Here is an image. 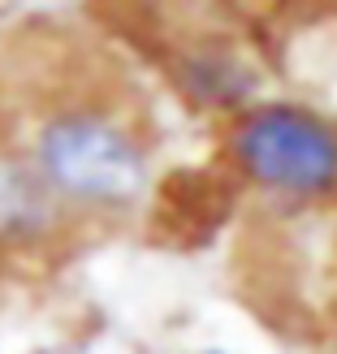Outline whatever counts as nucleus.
<instances>
[{"label":"nucleus","mask_w":337,"mask_h":354,"mask_svg":"<svg viewBox=\"0 0 337 354\" xmlns=\"http://www.w3.org/2000/svg\"><path fill=\"white\" fill-rule=\"evenodd\" d=\"M225 156L242 182L294 207L337 199V121L298 100H255L229 117Z\"/></svg>","instance_id":"nucleus-2"},{"label":"nucleus","mask_w":337,"mask_h":354,"mask_svg":"<svg viewBox=\"0 0 337 354\" xmlns=\"http://www.w3.org/2000/svg\"><path fill=\"white\" fill-rule=\"evenodd\" d=\"M0 130L30 160L78 234L134 216L152 194V138L117 95L95 86H48L22 95Z\"/></svg>","instance_id":"nucleus-1"},{"label":"nucleus","mask_w":337,"mask_h":354,"mask_svg":"<svg viewBox=\"0 0 337 354\" xmlns=\"http://www.w3.org/2000/svg\"><path fill=\"white\" fill-rule=\"evenodd\" d=\"M194 354H225V350H217V346H208V350H194Z\"/></svg>","instance_id":"nucleus-5"},{"label":"nucleus","mask_w":337,"mask_h":354,"mask_svg":"<svg viewBox=\"0 0 337 354\" xmlns=\"http://www.w3.org/2000/svg\"><path fill=\"white\" fill-rule=\"evenodd\" d=\"M173 82L186 104L199 113H221L234 117L246 104L259 100V74L255 65L234 52L229 44H190L173 61Z\"/></svg>","instance_id":"nucleus-4"},{"label":"nucleus","mask_w":337,"mask_h":354,"mask_svg":"<svg viewBox=\"0 0 337 354\" xmlns=\"http://www.w3.org/2000/svg\"><path fill=\"white\" fill-rule=\"evenodd\" d=\"M78 225L48 194L39 173L0 130V263H39L69 246Z\"/></svg>","instance_id":"nucleus-3"}]
</instances>
